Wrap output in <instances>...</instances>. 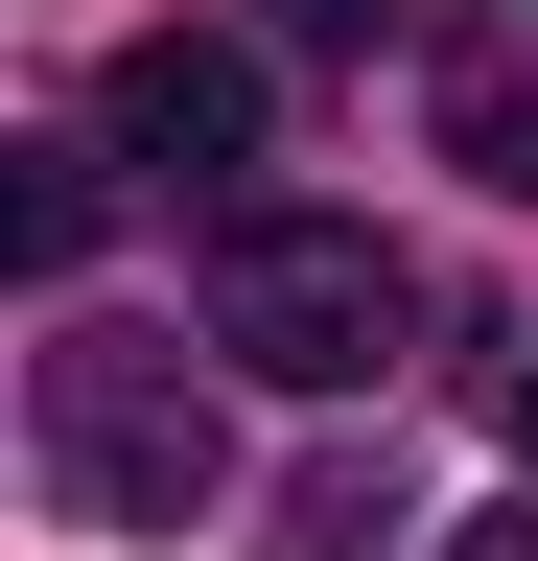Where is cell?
I'll return each mask as SVG.
<instances>
[{"label": "cell", "instance_id": "6da1fadb", "mask_svg": "<svg viewBox=\"0 0 538 561\" xmlns=\"http://www.w3.org/2000/svg\"><path fill=\"white\" fill-rule=\"evenodd\" d=\"M24 445H47V491H71L94 538H187L234 491V421L187 375V328H47L24 351Z\"/></svg>", "mask_w": 538, "mask_h": 561}, {"label": "cell", "instance_id": "7a4b0ae2", "mask_svg": "<svg viewBox=\"0 0 538 561\" xmlns=\"http://www.w3.org/2000/svg\"><path fill=\"white\" fill-rule=\"evenodd\" d=\"M398 328H422V280H398L375 210H234V234H211V351H234V375H282V398H375Z\"/></svg>", "mask_w": 538, "mask_h": 561}, {"label": "cell", "instance_id": "3957f363", "mask_svg": "<svg viewBox=\"0 0 538 561\" xmlns=\"http://www.w3.org/2000/svg\"><path fill=\"white\" fill-rule=\"evenodd\" d=\"M117 164L234 187V164H257V47H211V24H141V47H117Z\"/></svg>", "mask_w": 538, "mask_h": 561}, {"label": "cell", "instance_id": "277c9868", "mask_svg": "<svg viewBox=\"0 0 538 561\" xmlns=\"http://www.w3.org/2000/svg\"><path fill=\"white\" fill-rule=\"evenodd\" d=\"M445 561H538V515H468V538H445Z\"/></svg>", "mask_w": 538, "mask_h": 561}, {"label": "cell", "instance_id": "5b68a950", "mask_svg": "<svg viewBox=\"0 0 538 561\" xmlns=\"http://www.w3.org/2000/svg\"><path fill=\"white\" fill-rule=\"evenodd\" d=\"M515 445H538V375H515Z\"/></svg>", "mask_w": 538, "mask_h": 561}]
</instances>
